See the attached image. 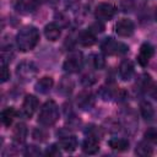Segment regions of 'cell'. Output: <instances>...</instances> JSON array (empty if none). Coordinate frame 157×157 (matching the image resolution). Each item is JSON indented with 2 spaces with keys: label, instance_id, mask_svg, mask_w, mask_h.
<instances>
[{
  "label": "cell",
  "instance_id": "obj_9",
  "mask_svg": "<svg viewBox=\"0 0 157 157\" xmlns=\"http://www.w3.org/2000/svg\"><path fill=\"white\" fill-rule=\"evenodd\" d=\"M37 108H38V99L33 94H27L22 103V115L25 118H31Z\"/></svg>",
  "mask_w": 157,
  "mask_h": 157
},
{
  "label": "cell",
  "instance_id": "obj_6",
  "mask_svg": "<svg viewBox=\"0 0 157 157\" xmlns=\"http://www.w3.org/2000/svg\"><path fill=\"white\" fill-rule=\"evenodd\" d=\"M37 71H38L37 66L32 61H22L17 65V69H16L18 77H21L25 81H28L32 77H34L37 75Z\"/></svg>",
  "mask_w": 157,
  "mask_h": 157
},
{
  "label": "cell",
  "instance_id": "obj_1",
  "mask_svg": "<svg viewBox=\"0 0 157 157\" xmlns=\"http://www.w3.org/2000/svg\"><path fill=\"white\" fill-rule=\"evenodd\" d=\"M38 40H39V32L34 26L22 27L16 36V43L21 52L32 50L37 45Z\"/></svg>",
  "mask_w": 157,
  "mask_h": 157
},
{
  "label": "cell",
  "instance_id": "obj_36",
  "mask_svg": "<svg viewBox=\"0 0 157 157\" xmlns=\"http://www.w3.org/2000/svg\"><path fill=\"white\" fill-rule=\"evenodd\" d=\"M155 18H156V21H157V7H156V10H155Z\"/></svg>",
  "mask_w": 157,
  "mask_h": 157
},
{
  "label": "cell",
  "instance_id": "obj_4",
  "mask_svg": "<svg viewBox=\"0 0 157 157\" xmlns=\"http://www.w3.org/2000/svg\"><path fill=\"white\" fill-rule=\"evenodd\" d=\"M83 66V59H82V54L81 53H72L70 54L64 64H63V69L69 72V74H75L78 72Z\"/></svg>",
  "mask_w": 157,
  "mask_h": 157
},
{
  "label": "cell",
  "instance_id": "obj_13",
  "mask_svg": "<svg viewBox=\"0 0 157 157\" xmlns=\"http://www.w3.org/2000/svg\"><path fill=\"white\" fill-rule=\"evenodd\" d=\"M61 34V31H60V26H58L55 22H50L48 23L45 27H44V36L50 42H55L59 39Z\"/></svg>",
  "mask_w": 157,
  "mask_h": 157
},
{
  "label": "cell",
  "instance_id": "obj_7",
  "mask_svg": "<svg viewBox=\"0 0 157 157\" xmlns=\"http://www.w3.org/2000/svg\"><path fill=\"white\" fill-rule=\"evenodd\" d=\"M135 31V25L129 18H121L115 25V32L120 37H130Z\"/></svg>",
  "mask_w": 157,
  "mask_h": 157
},
{
  "label": "cell",
  "instance_id": "obj_32",
  "mask_svg": "<svg viewBox=\"0 0 157 157\" xmlns=\"http://www.w3.org/2000/svg\"><path fill=\"white\" fill-rule=\"evenodd\" d=\"M101 22H102V21H98V22H96L94 25H92V27H91L90 29H91L92 32H94V33H97V32H98V33H99V32H102V31L104 29V26H103Z\"/></svg>",
  "mask_w": 157,
  "mask_h": 157
},
{
  "label": "cell",
  "instance_id": "obj_12",
  "mask_svg": "<svg viewBox=\"0 0 157 157\" xmlns=\"http://www.w3.org/2000/svg\"><path fill=\"white\" fill-rule=\"evenodd\" d=\"M99 140L92 136H87L82 142V151L86 155H94L99 151Z\"/></svg>",
  "mask_w": 157,
  "mask_h": 157
},
{
  "label": "cell",
  "instance_id": "obj_8",
  "mask_svg": "<svg viewBox=\"0 0 157 157\" xmlns=\"http://www.w3.org/2000/svg\"><path fill=\"white\" fill-rule=\"evenodd\" d=\"M77 107L82 110H90L94 105V96L91 91H82L78 93L76 99Z\"/></svg>",
  "mask_w": 157,
  "mask_h": 157
},
{
  "label": "cell",
  "instance_id": "obj_22",
  "mask_svg": "<svg viewBox=\"0 0 157 157\" xmlns=\"http://www.w3.org/2000/svg\"><path fill=\"white\" fill-rule=\"evenodd\" d=\"M72 88H74V82L67 77H63V80L59 83V91L63 94H70L72 92Z\"/></svg>",
  "mask_w": 157,
  "mask_h": 157
},
{
  "label": "cell",
  "instance_id": "obj_20",
  "mask_svg": "<svg viewBox=\"0 0 157 157\" xmlns=\"http://www.w3.org/2000/svg\"><path fill=\"white\" fill-rule=\"evenodd\" d=\"M15 117H16V110L12 107H7L1 112V121L5 126H10Z\"/></svg>",
  "mask_w": 157,
  "mask_h": 157
},
{
  "label": "cell",
  "instance_id": "obj_30",
  "mask_svg": "<svg viewBox=\"0 0 157 157\" xmlns=\"http://www.w3.org/2000/svg\"><path fill=\"white\" fill-rule=\"evenodd\" d=\"M82 83L85 85V86H91L92 83H94L96 82V77L92 75V74H87V75H85L83 77H82Z\"/></svg>",
  "mask_w": 157,
  "mask_h": 157
},
{
  "label": "cell",
  "instance_id": "obj_31",
  "mask_svg": "<svg viewBox=\"0 0 157 157\" xmlns=\"http://www.w3.org/2000/svg\"><path fill=\"white\" fill-rule=\"evenodd\" d=\"M33 137H34L36 140L44 141L45 137H47V135H45V132H44L43 130H40V129H36V130L33 131Z\"/></svg>",
  "mask_w": 157,
  "mask_h": 157
},
{
  "label": "cell",
  "instance_id": "obj_24",
  "mask_svg": "<svg viewBox=\"0 0 157 157\" xmlns=\"http://www.w3.org/2000/svg\"><path fill=\"white\" fill-rule=\"evenodd\" d=\"M91 63H92L93 67L98 69V70L103 69L104 65H105V60H104V58L101 54H92L91 55Z\"/></svg>",
  "mask_w": 157,
  "mask_h": 157
},
{
  "label": "cell",
  "instance_id": "obj_2",
  "mask_svg": "<svg viewBox=\"0 0 157 157\" xmlns=\"http://www.w3.org/2000/svg\"><path fill=\"white\" fill-rule=\"evenodd\" d=\"M59 119V107L54 101H47L38 114V123L43 126H52Z\"/></svg>",
  "mask_w": 157,
  "mask_h": 157
},
{
  "label": "cell",
  "instance_id": "obj_11",
  "mask_svg": "<svg viewBox=\"0 0 157 157\" xmlns=\"http://www.w3.org/2000/svg\"><path fill=\"white\" fill-rule=\"evenodd\" d=\"M134 75V64L132 61L125 59L119 66V76L123 81H129Z\"/></svg>",
  "mask_w": 157,
  "mask_h": 157
},
{
  "label": "cell",
  "instance_id": "obj_35",
  "mask_svg": "<svg viewBox=\"0 0 157 157\" xmlns=\"http://www.w3.org/2000/svg\"><path fill=\"white\" fill-rule=\"evenodd\" d=\"M44 2H47L50 6H54V5H56L59 2V0H44Z\"/></svg>",
  "mask_w": 157,
  "mask_h": 157
},
{
  "label": "cell",
  "instance_id": "obj_26",
  "mask_svg": "<svg viewBox=\"0 0 157 157\" xmlns=\"http://www.w3.org/2000/svg\"><path fill=\"white\" fill-rule=\"evenodd\" d=\"M59 147H60V146L56 145V144L50 145V146L47 148L45 155L49 156V157H56V156H60V150H59Z\"/></svg>",
  "mask_w": 157,
  "mask_h": 157
},
{
  "label": "cell",
  "instance_id": "obj_16",
  "mask_svg": "<svg viewBox=\"0 0 157 157\" xmlns=\"http://www.w3.org/2000/svg\"><path fill=\"white\" fill-rule=\"evenodd\" d=\"M108 146L114 151L123 152L129 148V141L124 137H112L108 140Z\"/></svg>",
  "mask_w": 157,
  "mask_h": 157
},
{
  "label": "cell",
  "instance_id": "obj_28",
  "mask_svg": "<svg viewBox=\"0 0 157 157\" xmlns=\"http://www.w3.org/2000/svg\"><path fill=\"white\" fill-rule=\"evenodd\" d=\"M26 156H39L42 152H40V150H39V147H37V146H33V145H31V146H27L26 147V150H25V152H23Z\"/></svg>",
  "mask_w": 157,
  "mask_h": 157
},
{
  "label": "cell",
  "instance_id": "obj_3",
  "mask_svg": "<svg viewBox=\"0 0 157 157\" xmlns=\"http://www.w3.org/2000/svg\"><path fill=\"white\" fill-rule=\"evenodd\" d=\"M101 49L107 55H121V54L128 53L129 47L126 44L121 43V42H118V40L113 39L112 37H109V38H105L102 42Z\"/></svg>",
  "mask_w": 157,
  "mask_h": 157
},
{
  "label": "cell",
  "instance_id": "obj_21",
  "mask_svg": "<svg viewBox=\"0 0 157 157\" xmlns=\"http://www.w3.org/2000/svg\"><path fill=\"white\" fill-rule=\"evenodd\" d=\"M152 147L147 144V142H145V141H141V142H139L137 144V146H136V150H135V153L137 155V156H142V157H145V156H150V155H152Z\"/></svg>",
  "mask_w": 157,
  "mask_h": 157
},
{
  "label": "cell",
  "instance_id": "obj_5",
  "mask_svg": "<svg viewBox=\"0 0 157 157\" xmlns=\"http://www.w3.org/2000/svg\"><path fill=\"white\" fill-rule=\"evenodd\" d=\"M117 12V9L110 2H101L97 5L94 10V15L98 18V21H109L114 17Z\"/></svg>",
  "mask_w": 157,
  "mask_h": 157
},
{
  "label": "cell",
  "instance_id": "obj_14",
  "mask_svg": "<svg viewBox=\"0 0 157 157\" xmlns=\"http://www.w3.org/2000/svg\"><path fill=\"white\" fill-rule=\"evenodd\" d=\"M53 85H54V80L50 76H44V77H42L37 81L34 88H36L37 92H39L42 94H45L52 90Z\"/></svg>",
  "mask_w": 157,
  "mask_h": 157
},
{
  "label": "cell",
  "instance_id": "obj_18",
  "mask_svg": "<svg viewBox=\"0 0 157 157\" xmlns=\"http://www.w3.org/2000/svg\"><path fill=\"white\" fill-rule=\"evenodd\" d=\"M140 113H141L142 118L145 120H148V121L152 120L155 117V109L148 101H142L140 103Z\"/></svg>",
  "mask_w": 157,
  "mask_h": 157
},
{
  "label": "cell",
  "instance_id": "obj_17",
  "mask_svg": "<svg viewBox=\"0 0 157 157\" xmlns=\"http://www.w3.org/2000/svg\"><path fill=\"white\" fill-rule=\"evenodd\" d=\"M78 43L83 47H91L96 43V36H94V32H92L90 28L86 29V31H82L80 34H78Z\"/></svg>",
  "mask_w": 157,
  "mask_h": 157
},
{
  "label": "cell",
  "instance_id": "obj_34",
  "mask_svg": "<svg viewBox=\"0 0 157 157\" xmlns=\"http://www.w3.org/2000/svg\"><path fill=\"white\" fill-rule=\"evenodd\" d=\"M151 96L157 101V83L156 85H152V87H151Z\"/></svg>",
  "mask_w": 157,
  "mask_h": 157
},
{
  "label": "cell",
  "instance_id": "obj_33",
  "mask_svg": "<svg viewBox=\"0 0 157 157\" xmlns=\"http://www.w3.org/2000/svg\"><path fill=\"white\" fill-rule=\"evenodd\" d=\"M132 7V0H123V11H130Z\"/></svg>",
  "mask_w": 157,
  "mask_h": 157
},
{
  "label": "cell",
  "instance_id": "obj_29",
  "mask_svg": "<svg viewBox=\"0 0 157 157\" xmlns=\"http://www.w3.org/2000/svg\"><path fill=\"white\" fill-rule=\"evenodd\" d=\"M10 78V71L7 69V64L1 63V82H6Z\"/></svg>",
  "mask_w": 157,
  "mask_h": 157
},
{
  "label": "cell",
  "instance_id": "obj_19",
  "mask_svg": "<svg viewBox=\"0 0 157 157\" xmlns=\"http://www.w3.org/2000/svg\"><path fill=\"white\" fill-rule=\"evenodd\" d=\"M27 137V126L23 123H18L16 124L15 129H13V139L17 142H25Z\"/></svg>",
  "mask_w": 157,
  "mask_h": 157
},
{
  "label": "cell",
  "instance_id": "obj_23",
  "mask_svg": "<svg viewBox=\"0 0 157 157\" xmlns=\"http://www.w3.org/2000/svg\"><path fill=\"white\" fill-rule=\"evenodd\" d=\"M137 82H139V87H140V90H142V91L151 90V87H152V80H151V76L147 75V74L141 75Z\"/></svg>",
  "mask_w": 157,
  "mask_h": 157
},
{
  "label": "cell",
  "instance_id": "obj_27",
  "mask_svg": "<svg viewBox=\"0 0 157 157\" xmlns=\"http://www.w3.org/2000/svg\"><path fill=\"white\" fill-rule=\"evenodd\" d=\"M86 134L88 135V136H92V137H96V139H101V136H102V132H101V130H99V128H97V126H93V125H91L90 128L87 126V130H86Z\"/></svg>",
  "mask_w": 157,
  "mask_h": 157
},
{
  "label": "cell",
  "instance_id": "obj_25",
  "mask_svg": "<svg viewBox=\"0 0 157 157\" xmlns=\"http://www.w3.org/2000/svg\"><path fill=\"white\" fill-rule=\"evenodd\" d=\"M145 139L150 142H153V144H157V129H153V128H150L145 131Z\"/></svg>",
  "mask_w": 157,
  "mask_h": 157
},
{
  "label": "cell",
  "instance_id": "obj_10",
  "mask_svg": "<svg viewBox=\"0 0 157 157\" xmlns=\"http://www.w3.org/2000/svg\"><path fill=\"white\" fill-rule=\"evenodd\" d=\"M155 54V47L150 43H144L141 47H140V53L137 55V61L141 66H146L150 61V59Z\"/></svg>",
  "mask_w": 157,
  "mask_h": 157
},
{
  "label": "cell",
  "instance_id": "obj_15",
  "mask_svg": "<svg viewBox=\"0 0 157 157\" xmlns=\"http://www.w3.org/2000/svg\"><path fill=\"white\" fill-rule=\"evenodd\" d=\"M64 151L66 152H72L76 150L77 147V139L74 136V135H67V136H64L59 140V144H58Z\"/></svg>",
  "mask_w": 157,
  "mask_h": 157
}]
</instances>
